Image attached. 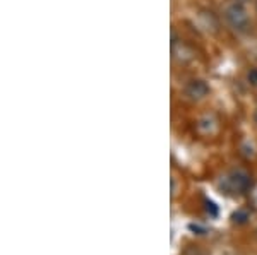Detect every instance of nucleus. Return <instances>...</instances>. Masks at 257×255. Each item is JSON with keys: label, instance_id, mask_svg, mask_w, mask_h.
<instances>
[{"label": "nucleus", "instance_id": "obj_4", "mask_svg": "<svg viewBox=\"0 0 257 255\" xmlns=\"http://www.w3.org/2000/svg\"><path fill=\"white\" fill-rule=\"evenodd\" d=\"M196 127L201 136H213L218 130V118L213 113H204L203 117H199V120H197Z\"/></svg>", "mask_w": 257, "mask_h": 255}, {"label": "nucleus", "instance_id": "obj_2", "mask_svg": "<svg viewBox=\"0 0 257 255\" xmlns=\"http://www.w3.org/2000/svg\"><path fill=\"white\" fill-rule=\"evenodd\" d=\"M223 182H225V189L233 194H244L251 189V175L244 170H232Z\"/></svg>", "mask_w": 257, "mask_h": 255}, {"label": "nucleus", "instance_id": "obj_6", "mask_svg": "<svg viewBox=\"0 0 257 255\" xmlns=\"http://www.w3.org/2000/svg\"><path fill=\"white\" fill-rule=\"evenodd\" d=\"M232 219L238 224H244V223H247V219H249V212L244 211V209H238L237 212L232 214Z\"/></svg>", "mask_w": 257, "mask_h": 255}, {"label": "nucleus", "instance_id": "obj_8", "mask_svg": "<svg viewBox=\"0 0 257 255\" xmlns=\"http://www.w3.org/2000/svg\"><path fill=\"white\" fill-rule=\"evenodd\" d=\"M252 120H254V123H256V125H257V108H256V110H254V115H252Z\"/></svg>", "mask_w": 257, "mask_h": 255}, {"label": "nucleus", "instance_id": "obj_1", "mask_svg": "<svg viewBox=\"0 0 257 255\" xmlns=\"http://www.w3.org/2000/svg\"><path fill=\"white\" fill-rule=\"evenodd\" d=\"M223 16H225V21L237 31H245L249 28V22H251L245 2H238V0H232V2L226 3L225 9H223Z\"/></svg>", "mask_w": 257, "mask_h": 255}, {"label": "nucleus", "instance_id": "obj_9", "mask_svg": "<svg viewBox=\"0 0 257 255\" xmlns=\"http://www.w3.org/2000/svg\"><path fill=\"white\" fill-rule=\"evenodd\" d=\"M238 2H247V0H238Z\"/></svg>", "mask_w": 257, "mask_h": 255}, {"label": "nucleus", "instance_id": "obj_3", "mask_svg": "<svg viewBox=\"0 0 257 255\" xmlns=\"http://www.w3.org/2000/svg\"><path fill=\"white\" fill-rule=\"evenodd\" d=\"M209 93H211L209 84H207L204 79H199V77L191 79V81H189L187 84H185V88H184L185 98L191 100V101L204 100L206 96H209Z\"/></svg>", "mask_w": 257, "mask_h": 255}, {"label": "nucleus", "instance_id": "obj_5", "mask_svg": "<svg viewBox=\"0 0 257 255\" xmlns=\"http://www.w3.org/2000/svg\"><path fill=\"white\" fill-rule=\"evenodd\" d=\"M245 81H247L249 86L252 88H257V67H251L245 74Z\"/></svg>", "mask_w": 257, "mask_h": 255}, {"label": "nucleus", "instance_id": "obj_7", "mask_svg": "<svg viewBox=\"0 0 257 255\" xmlns=\"http://www.w3.org/2000/svg\"><path fill=\"white\" fill-rule=\"evenodd\" d=\"M204 209H206V212L209 216H218V212H219L218 205H216L213 201H206V207H204Z\"/></svg>", "mask_w": 257, "mask_h": 255}, {"label": "nucleus", "instance_id": "obj_10", "mask_svg": "<svg viewBox=\"0 0 257 255\" xmlns=\"http://www.w3.org/2000/svg\"><path fill=\"white\" fill-rule=\"evenodd\" d=\"M256 10H257V2H256Z\"/></svg>", "mask_w": 257, "mask_h": 255}]
</instances>
